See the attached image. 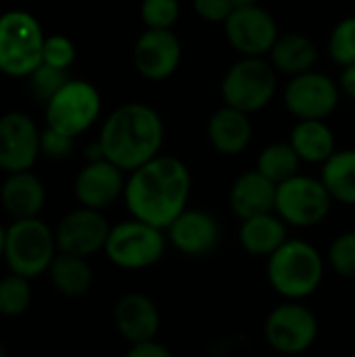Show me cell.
I'll list each match as a JSON object with an SVG mask.
<instances>
[{"label":"cell","mask_w":355,"mask_h":357,"mask_svg":"<svg viewBox=\"0 0 355 357\" xmlns=\"http://www.w3.org/2000/svg\"><path fill=\"white\" fill-rule=\"evenodd\" d=\"M192 176L188 165L172 155H159L128 174L123 203L130 218L167 230L188 209Z\"/></svg>","instance_id":"obj_1"},{"label":"cell","mask_w":355,"mask_h":357,"mask_svg":"<svg viewBox=\"0 0 355 357\" xmlns=\"http://www.w3.org/2000/svg\"><path fill=\"white\" fill-rule=\"evenodd\" d=\"M96 140L105 159L130 174L161 155L165 123L155 107L123 102L105 117Z\"/></svg>","instance_id":"obj_2"},{"label":"cell","mask_w":355,"mask_h":357,"mask_svg":"<svg viewBox=\"0 0 355 357\" xmlns=\"http://www.w3.org/2000/svg\"><path fill=\"white\" fill-rule=\"evenodd\" d=\"M268 282L287 301H303L314 295L326 272V259L308 241L289 238L268 257Z\"/></svg>","instance_id":"obj_3"},{"label":"cell","mask_w":355,"mask_h":357,"mask_svg":"<svg viewBox=\"0 0 355 357\" xmlns=\"http://www.w3.org/2000/svg\"><path fill=\"white\" fill-rule=\"evenodd\" d=\"M278 71L268 56H241L222 75L220 94L224 105L247 115L264 111L276 96Z\"/></svg>","instance_id":"obj_4"},{"label":"cell","mask_w":355,"mask_h":357,"mask_svg":"<svg viewBox=\"0 0 355 357\" xmlns=\"http://www.w3.org/2000/svg\"><path fill=\"white\" fill-rule=\"evenodd\" d=\"M56 253L54 228L44 220H15L6 226L2 259L8 272L33 280L48 272Z\"/></svg>","instance_id":"obj_5"},{"label":"cell","mask_w":355,"mask_h":357,"mask_svg":"<svg viewBox=\"0 0 355 357\" xmlns=\"http://www.w3.org/2000/svg\"><path fill=\"white\" fill-rule=\"evenodd\" d=\"M44 29L40 21L21 8L0 15V73L8 77H27L42 65Z\"/></svg>","instance_id":"obj_6"},{"label":"cell","mask_w":355,"mask_h":357,"mask_svg":"<svg viewBox=\"0 0 355 357\" xmlns=\"http://www.w3.org/2000/svg\"><path fill=\"white\" fill-rule=\"evenodd\" d=\"M165 249V230L130 218L111 226L103 253L119 270H146L163 259Z\"/></svg>","instance_id":"obj_7"},{"label":"cell","mask_w":355,"mask_h":357,"mask_svg":"<svg viewBox=\"0 0 355 357\" xmlns=\"http://www.w3.org/2000/svg\"><path fill=\"white\" fill-rule=\"evenodd\" d=\"M103 98L94 84L86 79H69L44 107L46 126L77 138L88 132L100 117Z\"/></svg>","instance_id":"obj_8"},{"label":"cell","mask_w":355,"mask_h":357,"mask_svg":"<svg viewBox=\"0 0 355 357\" xmlns=\"http://www.w3.org/2000/svg\"><path fill=\"white\" fill-rule=\"evenodd\" d=\"M333 203L335 201L320 178L299 174L278 184L274 211L287 226L314 228L328 218Z\"/></svg>","instance_id":"obj_9"},{"label":"cell","mask_w":355,"mask_h":357,"mask_svg":"<svg viewBox=\"0 0 355 357\" xmlns=\"http://www.w3.org/2000/svg\"><path fill=\"white\" fill-rule=\"evenodd\" d=\"M320 333L316 314L301 301H285L274 307L264 324L268 345L282 356H299L314 347Z\"/></svg>","instance_id":"obj_10"},{"label":"cell","mask_w":355,"mask_h":357,"mask_svg":"<svg viewBox=\"0 0 355 357\" xmlns=\"http://www.w3.org/2000/svg\"><path fill=\"white\" fill-rule=\"evenodd\" d=\"M287 111L297 119H322L326 121L339 107L341 90L335 77L324 71L312 69L308 73L289 77L282 92Z\"/></svg>","instance_id":"obj_11"},{"label":"cell","mask_w":355,"mask_h":357,"mask_svg":"<svg viewBox=\"0 0 355 357\" xmlns=\"http://www.w3.org/2000/svg\"><path fill=\"white\" fill-rule=\"evenodd\" d=\"M224 36L241 56H268L280 29L274 15L262 4L234 8L224 23Z\"/></svg>","instance_id":"obj_12"},{"label":"cell","mask_w":355,"mask_h":357,"mask_svg":"<svg viewBox=\"0 0 355 357\" xmlns=\"http://www.w3.org/2000/svg\"><path fill=\"white\" fill-rule=\"evenodd\" d=\"M109 232L111 224L103 211L75 207L67 211L54 228L56 249L59 253H69L88 259L105 251Z\"/></svg>","instance_id":"obj_13"},{"label":"cell","mask_w":355,"mask_h":357,"mask_svg":"<svg viewBox=\"0 0 355 357\" xmlns=\"http://www.w3.org/2000/svg\"><path fill=\"white\" fill-rule=\"evenodd\" d=\"M42 130L23 111L0 115V169L4 174L29 172L40 157Z\"/></svg>","instance_id":"obj_14"},{"label":"cell","mask_w":355,"mask_h":357,"mask_svg":"<svg viewBox=\"0 0 355 357\" xmlns=\"http://www.w3.org/2000/svg\"><path fill=\"white\" fill-rule=\"evenodd\" d=\"M182 63V42L174 29H144L132 46V65L140 77L163 82Z\"/></svg>","instance_id":"obj_15"},{"label":"cell","mask_w":355,"mask_h":357,"mask_svg":"<svg viewBox=\"0 0 355 357\" xmlns=\"http://www.w3.org/2000/svg\"><path fill=\"white\" fill-rule=\"evenodd\" d=\"M128 174L107 159L88 161L73 178V197L80 207L103 211L113 207L126 192Z\"/></svg>","instance_id":"obj_16"},{"label":"cell","mask_w":355,"mask_h":357,"mask_svg":"<svg viewBox=\"0 0 355 357\" xmlns=\"http://www.w3.org/2000/svg\"><path fill=\"white\" fill-rule=\"evenodd\" d=\"M165 234L167 243L184 257H207L222 241V228L216 215L192 207L180 213Z\"/></svg>","instance_id":"obj_17"},{"label":"cell","mask_w":355,"mask_h":357,"mask_svg":"<svg viewBox=\"0 0 355 357\" xmlns=\"http://www.w3.org/2000/svg\"><path fill=\"white\" fill-rule=\"evenodd\" d=\"M113 326L128 345L155 341L161 331V312L153 297L140 291L126 293L113 307Z\"/></svg>","instance_id":"obj_18"},{"label":"cell","mask_w":355,"mask_h":357,"mask_svg":"<svg viewBox=\"0 0 355 357\" xmlns=\"http://www.w3.org/2000/svg\"><path fill=\"white\" fill-rule=\"evenodd\" d=\"M0 205L10 222L40 218L46 205V186L31 169L6 174L0 186Z\"/></svg>","instance_id":"obj_19"},{"label":"cell","mask_w":355,"mask_h":357,"mask_svg":"<svg viewBox=\"0 0 355 357\" xmlns=\"http://www.w3.org/2000/svg\"><path fill=\"white\" fill-rule=\"evenodd\" d=\"M276 184L262 176L257 169L243 172L230 186L228 205L230 211L243 222L249 218L274 213L276 207Z\"/></svg>","instance_id":"obj_20"},{"label":"cell","mask_w":355,"mask_h":357,"mask_svg":"<svg viewBox=\"0 0 355 357\" xmlns=\"http://www.w3.org/2000/svg\"><path fill=\"white\" fill-rule=\"evenodd\" d=\"M207 138L216 153L226 157H236L245 153L253 140L251 115L222 105L216 109L207 121Z\"/></svg>","instance_id":"obj_21"},{"label":"cell","mask_w":355,"mask_h":357,"mask_svg":"<svg viewBox=\"0 0 355 357\" xmlns=\"http://www.w3.org/2000/svg\"><path fill=\"white\" fill-rule=\"evenodd\" d=\"M289 241V226L274 211L241 222L239 243L253 257H272Z\"/></svg>","instance_id":"obj_22"},{"label":"cell","mask_w":355,"mask_h":357,"mask_svg":"<svg viewBox=\"0 0 355 357\" xmlns=\"http://www.w3.org/2000/svg\"><path fill=\"white\" fill-rule=\"evenodd\" d=\"M268 59L278 73L295 77L316 69L318 46L310 36L301 31H287L278 36Z\"/></svg>","instance_id":"obj_23"},{"label":"cell","mask_w":355,"mask_h":357,"mask_svg":"<svg viewBox=\"0 0 355 357\" xmlns=\"http://www.w3.org/2000/svg\"><path fill=\"white\" fill-rule=\"evenodd\" d=\"M291 146L299 155L301 163L324 165L337 153V138L333 128L322 119L297 121L289 136Z\"/></svg>","instance_id":"obj_24"},{"label":"cell","mask_w":355,"mask_h":357,"mask_svg":"<svg viewBox=\"0 0 355 357\" xmlns=\"http://www.w3.org/2000/svg\"><path fill=\"white\" fill-rule=\"evenodd\" d=\"M46 274L52 289L67 299H80L88 295L94 282V272L90 261L86 257H77L69 253H56Z\"/></svg>","instance_id":"obj_25"},{"label":"cell","mask_w":355,"mask_h":357,"mask_svg":"<svg viewBox=\"0 0 355 357\" xmlns=\"http://www.w3.org/2000/svg\"><path fill=\"white\" fill-rule=\"evenodd\" d=\"M320 180L333 201L355 205V149H337V153L322 165Z\"/></svg>","instance_id":"obj_26"},{"label":"cell","mask_w":355,"mask_h":357,"mask_svg":"<svg viewBox=\"0 0 355 357\" xmlns=\"http://www.w3.org/2000/svg\"><path fill=\"white\" fill-rule=\"evenodd\" d=\"M255 169L266 176L270 182H274L276 186L299 176L301 172V159L295 153V149L291 146V142H272L266 144L259 155H257V163Z\"/></svg>","instance_id":"obj_27"},{"label":"cell","mask_w":355,"mask_h":357,"mask_svg":"<svg viewBox=\"0 0 355 357\" xmlns=\"http://www.w3.org/2000/svg\"><path fill=\"white\" fill-rule=\"evenodd\" d=\"M31 280L8 272L0 278V318H19L31 305Z\"/></svg>","instance_id":"obj_28"},{"label":"cell","mask_w":355,"mask_h":357,"mask_svg":"<svg viewBox=\"0 0 355 357\" xmlns=\"http://www.w3.org/2000/svg\"><path fill=\"white\" fill-rule=\"evenodd\" d=\"M25 79H27V90H29L31 98L36 102H40L42 107H46L48 100L71 79V75H69V71L54 69V67L42 63Z\"/></svg>","instance_id":"obj_29"},{"label":"cell","mask_w":355,"mask_h":357,"mask_svg":"<svg viewBox=\"0 0 355 357\" xmlns=\"http://www.w3.org/2000/svg\"><path fill=\"white\" fill-rule=\"evenodd\" d=\"M328 56L339 67L355 63V15H347L335 23L326 42Z\"/></svg>","instance_id":"obj_30"},{"label":"cell","mask_w":355,"mask_h":357,"mask_svg":"<svg viewBox=\"0 0 355 357\" xmlns=\"http://www.w3.org/2000/svg\"><path fill=\"white\" fill-rule=\"evenodd\" d=\"M326 261L337 276L355 280V230L339 234L331 243Z\"/></svg>","instance_id":"obj_31"},{"label":"cell","mask_w":355,"mask_h":357,"mask_svg":"<svg viewBox=\"0 0 355 357\" xmlns=\"http://www.w3.org/2000/svg\"><path fill=\"white\" fill-rule=\"evenodd\" d=\"M180 0H142L140 19L146 29H174L180 19Z\"/></svg>","instance_id":"obj_32"},{"label":"cell","mask_w":355,"mask_h":357,"mask_svg":"<svg viewBox=\"0 0 355 357\" xmlns=\"http://www.w3.org/2000/svg\"><path fill=\"white\" fill-rule=\"evenodd\" d=\"M75 56H77V50H75V44L71 38H67L63 33L46 36L44 50H42V63L44 65L69 71V67L75 63Z\"/></svg>","instance_id":"obj_33"},{"label":"cell","mask_w":355,"mask_h":357,"mask_svg":"<svg viewBox=\"0 0 355 357\" xmlns=\"http://www.w3.org/2000/svg\"><path fill=\"white\" fill-rule=\"evenodd\" d=\"M75 149V138L65 136L48 126H44L40 134V157H46L50 161H63L67 159Z\"/></svg>","instance_id":"obj_34"},{"label":"cell","mask_w":355,"mask_h":357,"mask_svg":"<svg viewBox=\"0 0 355 357\" xmlns=\"http://www.w3.org/2000/svg\"><path fill=\"white\" fill-rule=\"evenodd\" d=\"M192 10L205 23H226L232 15L234 4L232 0H192Z\"/></svg>","instance_id":"obj_35"},{"label":"cell","mask_w":355,"mask_h":357,"mask_svg":"<svg viewBox=\"0 0 355 357\" xmlns=\"http://www.w3.org/2000/svg\"><path fill=\"white\" fill-rule=\"evenodd\" d=\"M126 357H174V354L163 343H159L155 339V341H149V343L130 345Z\"/></svg>","instance_id":"obj_36"},{"label":"cell","mask_w":355,"mask_h":357,"mask_svg":"<svg viewBox=\"0 0 355 357\" xmlns=\"http://www.w3.org/2000/svg\"><path fill=\"white\" fill-rule=\"evenodd\" d=\"M339 90H341V96H347L355 100V63L354 65H345L341 67V73H339Z\"/></svg>","instance_id":"obj_37"},{"label":"cell","mask_w":355,"mask_h":357,"mask_svg":"<svg viewBox=\"0 0 355 357\" xmlns=\"http://www.w3.org/2000/svg\"><path fill=\"white\" fill-rule=\"evenodd\" d=\"M234 8H247V6H255L259 4V0H232Z\"/></svg>","instance_id":"obj_38"},{"label":"cell","mask_w":355,"mask_h":357,"mask_svg":"<svg viewBox=\"0 0 355 357\" xmlns=\"http://www.w3.org/2000/svg\"><path fill=\"white\" fill-rule=\"evenodd\" d=\"M4 238H6V226L0 222V259H2V251H4Z\"/></svg>","instance_id":"obj_39"},{"label":"cell","mask_w":355,"mask_h":357,"mask_svg":"<svg viewBox=\"0 0 355 357\" xmlns=\"http://www.w3.org/2000/svg\"><path fill=\"white\" fill-rule=\"evenodd\" d=\"M0 357H6L4 356V351H2V347H0Z\"/></svg>","instance_id":"obj_40"}]
</instances>
